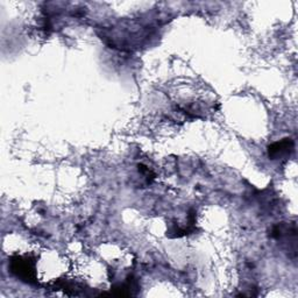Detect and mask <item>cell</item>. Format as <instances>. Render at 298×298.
<instances>
[{
    "label": "cell",
    "mask_w": 298,
    "mask_h": 298,
    "mask_svg": "<svg viewBox=\"0 0 298 298\" xmlns=\"http://www.w3.org/2000/svg\"><path fill=\"white\" fill-rule=\"evenodd\" d=\"M293 149V142L290 140H284V141L274 144L272 147H269V156L278 158L282 155L288 154Z\"/></svg>",
    "instance_id": "6da1fadb"
}]
</instances>
